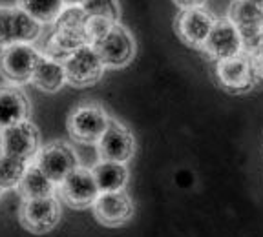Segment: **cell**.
Instances as JSON below:
<instances>
[{
	"label": "cell",
	"instance_id": "6da1fadb",
	"mask_svg": "<svg viewBox=\"0 0 263 237\" xmlns=\"http://www.w3.org/2000/svg\"><path fill=\"white\" fill-rule=\"evenodd\" d=\"M64 68L66 81L70 82L71 86L84 88L95 84L103 77L106 66L93 44H84L68 55V58L64 61Z\"/></svg>",
	"mask_w": 263,
	"mask_h": 237
},
{
	"label": "cell",
	"instance_id": "7a4b0ae2",
	"mask_svg": "<svg viewBox=\"0 0 263 237\" xmlns=\"http://www.w3.org/2000/svg\"><path fill=\"white\" fill-rule=\"evenodd\" d=\"M216 78L219 86L230 93H243L258 84L252 57L249 53H239L236 57L216 62Z\"/></svg>",
	"mask_w": 263,
	"mask_h": 237
},
{
	"label": "cell",
	"instance_id": "3957f363",
	"mask_svg": "<svg viewBox=\"0 0 263 237\" xmlns=\"http://www.w3.org/2000/svg\"><path fill=\"white\" fill-rule=\"evenodd\" d=\"M42 55L29 42H16L4 48L0 55V73L6 81L22 84L33 78V71Z\"/></svg>",
	"mask_w": 263,
	"mask_h": 237
},
{
	"label": "cell",
	"instance_id": "277c9868",
	"mask_svg": "<svg viewBox=\"0 0 263 237\" xmlns=\"http://www.w3.org/2000/svg\"><path fill=\"white\" fill-rule=\"evenodd\" d=\"M41 24L22 8L0 9V48L16 42H33L41 35Z\"/></svg>",
	"mask_w": 263,
	"mask_h": 237
},
{
	"label": "cell",
	"instance_id": "5b68a950",
	"mask_svg": "<svg viewBox=\"0 0 263 237\" xmlns=\"http://www.w3.org/2000/svg\"><path fill=\"white\" fill-rule=\"evenodd\" d=\"M106 68H124L136 55V41L124 26L115 22L110 31L93 42Z\"/></svg>",
	"mask_w": 263,
	"mask_h": 237
},
{
	"label": "cell",
	"instance_id": "8992f818",
	"mask_svg": "<svg viewBox=\"0 0 263 237\" xmlns=\"http://www.w3.org/2000/svg\"><path fill=\"white\" fill-rule=\"evenodd\" d=\"M110 124V117L99 104H82L71 111L68 118V130L75 141L95 143L103 137Z\"/></svg>",
	"mask_w": 263,
	"mask_h": 237
},
{
	"label": "cell",
	"instance_id": "52a82bcc",
	"mask_svg": "<svg viewBox=\"0 0 263 237\" xmlns=\"http://www.w3.org/2000/svg\"><path fill=\"white\" fill-rule=\"evenodd\" d=\"M216 18L205 8H185L176 16V33L181 41L194 49H203Z\"/></svg>",
	"mask_w": 263,
	"mask_h": 237
},
{
	"label": "cell",
	"instance_id": "ba28073f",
	"mask_svg": "<svg viewBox=\"0 0 263 237\" xmlns=\"http://www.w3.org/2000/svg\"><path fill=\"white\" fill-rule=\"evenodd\" d=\"M243 38L239 28L230 21L229 16L216 21L212 31H210L209 38H206L205 46H203V53L212 61L219 62L225 58L236 57V55L243 53Z\"/></svg>",
	"mask_w": 263,
	"mask_h": 237
},
{
	"label": "cell",
	"instance_id": "9c48e42d",
	"mask_svg": "<svg viewBox=\"0 0 263 237\" xmlns=\"http://www.w3.org/2000/svg\"><path fill=\"white\" fill-rule=\"evenodd\" d=\"M41 135L35 124L28 118L0 130V151L11 153L21 159L31 161L39 153Z\"/></svg>",
	"mask_w": 263,
	"mask_h": 237
},
{
	"label": "cell",
	"instance_id": "30bf717a",
	"mask_svg": "<svg viewBox=\"0 0 263 237\" xmlns=\"http://www.w3.org/2000/svg\"><path fill=\"white\" fill-rule=\"evenodd\" d=\"M62 199L73 208H88L93 206L97 201L101 188L93 175V170L77 166L71 173H68L61 183Z\"/></svg>",
	"mask_w": 263,
	"mask_h": 237
},
{
	"label": "cell",
	"instance_id": "8fae6325",
	"mask_svg": "<svg viewBox=\"0 0 263 237\" xmlns=\"http://www.w3.org/2000/svg\"><path fill=\"white\" fill-rule=\"evenodd\" d=\"M35 164L55 184H61L68 177V173H71L79 166L75 151L71 150V146L61 143V141H55V143H49L44 148H41Z\"/></svg>",
	"mask_w": 263,
	"mask_h": 237
},
{
	"label": "cell",
	"instance_id": "7c38bea8",
	"mask_svg": "<svg viewBox=\"0 0 263 237\" xmlns=\"http://www.w3.org/2000/svg\"><path fill=\"white\" fill-rule=\"evenodd\" d=\"M97 150L101 159L104 161L128 163L136 151V139H134V133L124 124L110 118L106 131L97 141Z\"/></svg>",
	"mask_w": 263,
	"mask_h": 237
},
{
	"label": "cell",
	"instance_id": "4fadbf2b",
	"mask_svg": "<svg viewBox=\"0 0 263 237\" xmlns=\"http://www.w3.org/2000/svg\"><path fill=\"white\" fill-rule=\"evenodd\" d=\"M61 219V208L59 203L49 197H37V199H24L21 208V221L31 232H49L55 228Z\"/></svg>",
	"mask_w": 263,
	"mask_h": 237
},
{
	"label": "cell",
	"instance_id": "5bb4252c",
	"mask_svg": "<svg viewBox=\"0 0 263 237\" xmlns=\"http://www.w3.org/2000/svg\"><path fill=\"white\" fill-rule=\"evenodd\" d=\"M95 217L106 226H121L134 215V203L123 190L101 192L93 205Z\"/></svg>",
	"mask_w": 263,
	"mask_h": 237
},
{
	"label": "cell",
	"instance_id": "9a60e30c",
	"mask_svg": "<svg viewBox=\"0 0 263 237\" xmlns=\"http://www.w3.org/2000/svg\"><path fill=\"white\" fill-rule=\"evenodd\" d=\"M29 103L16 86H0V130L26 121Z\"/></svg>",
	"mask_w": 263,
	"mask_h": 237
},
{
	"label": "cell",
	"instance_id": "2e32d148",
	"mask_svg": "<svg viewBox=\"0 0 263 237\" xmlns=\"http://www.w3.org/2000/svg\"><path fill=\"white\" fill-rule=\"evenodd\" d=\"M31 82L37 88H41L42 91H48V93L59 91L64 86V82H68L66 81L64 62L55 61L48 55H42L37 62V68L33 71Z\"/></svg>",
	"mask_w": 263,
	"mask_h": 237
},
{
	"label": "cell",
	"instance_id": "e0dca14e",
	"mask_svg": "<svg viewBox=\"0 0 263 237\" xmlns=\"http://www.w3.org/2000/svg\"><path fill=\"white\" fill-rule=\"evenodd\" d=\"M93 175L97 179L101 192H115V190H123L126 186L128 170L124 163L101 159V163L93 166Z\"/></svg>",
	"mask_w": 263,
	"mask_h": 237
},
{
	"label": "cell",
	"instance_id": "ac0fdd59",
	"mask_svg": "<svg viewBox=\"0 0 263 237\" xmlns=\"http://www.w3.org/2000/svg\"><path fill=\"white\" fill-rule=\"evenodd\" d=\"M18 190H21L24 199L49 197V195H53L55 183L35 164V166H28L21 184H18Z\"/></svg>",
	"mask_w": 263,
	"mask_h": 237
},
{
	"label": "cell",
	"instance_id": "d6986e66",
	"mask_svg": "<svg viewBox=\"0 0 263 237\" xmlns=\"http://www.w3.org/2000/svg\"><path fill=\"white\" fill-rule=\"evenodd\" d=\"M229 18L239 29L263 24V6L254 0H234L230 4Z\"/></svg>",
	"mask_w": 263,
	"mask_h": 237
},
{
	"label": "cell",
	"instance_id": "ffe728a7",
	"mask_svg": "<svg viewBox=\"0 0 263 237\" xmlns=\"http://www.w3.org/2000/svg\"><path fill=\"white\" fill-rule=\"evenodd\" d=\"M28 163L29 161L0 151V183L6 190L15 188L21 184L22 177L28 170Z\"/></svg>",
	"mask_w": 263,
	"mask_h": 237
},
{
	"label": "cell",
	"instance_id": "44dd1931",
	"mask_svg": "<svg viewBox=\"0 0 263 237\" xmlns=\"http://www.w3.org/2000/svg\"><path fill=\"white\" fill-rule=\"evenodd\" d=\"M64 0H21V8L26 9L42 24L55 22L61 11L64 9Z\"/></svg>",
	"mask_w": 263,
	"mask_h": 237
},
{
	"label": "cell",
	"instance_id": "7402d4cb",
	"mask_svg": "<svg viewBox=\"0 0 263 237\" xmlns=\"http://www.w3.org/2000/svg\"><path fill=\"white\" fill-rule=\"evenodd\" d=\"M82 8L86 9L90 16H104L114 22H119V0H86Z\"/></svg>",
	"mask_w": 263,
	"mask_h": 237
},
{
	"label": "cell",
	"instance_id": "603a6c76",
	"mask_svg": "<svg viewBox=\"0 0 263 237\" xmlns=\"http://www.w3.org/2000/svg\"><path fill=\"white\" fill-rule=\"evenodd\" d=\"M114 24H115L114 21L104 18V16H90V18H88V35H90L91 44H93L95 41H99L101 37H104Z\"/></svg>",
	"mask_w": 263,
	"mask_h": 237
},
{
	"label": "cell",
	"instance_id": "cb8c5ba5",
	"mask_svg": "<svg viewBox=\"0 0 263 237\" xmlns=\"http://www.w3.org/2000/svg\"><path fill=\"white\" fill-rule=\"evenodd\" d=\"M251 57H252V64H254L256 75H258V81L263 82V46L258 49V51H254Z\"/></svg>",
	"mask_w": 263,
	"mask_h": 237
},
{
	"label": "cell",
	"instance_id": "d4e9b609",
	"mask_svg": "<svg viewBox=\"0 0 263 237\" xmlns=\"http://www.w3.org/2000/svg\"><path fill=\"white\" fill-rule=\"evenodd\" d=\"M176 6H179L181 9L185 8H201V6L206 4V0H174Z\"/></svg>",
	"mask_w": 263,
	"mask_h": 237
},
{
	"label": "cell",
	"instance_id": "484cf974",
	"mask_svg": "<svg viewBox=\"0 0 263 237\" xmlns=\"http://www.w3.org/2000/svg\"><path fill=\"white\" fill-rule=\"evenodd\" d=\"M84 2H86V0H64V4H66V6H73V4L82 6Z\"/></svg>",
	"mask_w": 263,
	"mask_h": 237
},
{
	"label": "cell",
	"instance_id": "4316f807",
	"mask_svg": "<svg viewBox=\"0 0 263 237\" xmlns=\"http://www.w3.org/2000/svg\"><path fill=\"white\" fill-rule=\"evenodd\" d=\"M4 190H6V188L2 186V183H0V195H2V192H4Z\"/></svg>",
	"mask_w": 263,
	"mask_h": 237
},
{
	"label": "cell",
	"instance_id": "83f0119b",
	"mask_svg": "<svg viewBox=\"0 0 263 237\" xmlns=\"http://www.w3.org/2000/svg\"><path fill=\"white\" fill-rule=\"evenodd\" d=\"M254 2H258V4H261V6H263V0H254Z\"/></svg>",
	"mask_w": 263,
	"mask_h": 237
}]
</instances>
